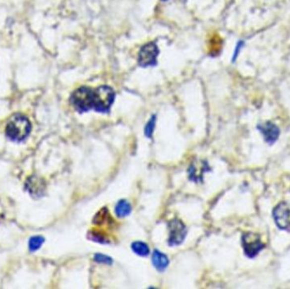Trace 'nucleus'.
I'll use <instances>...</instances> for the list:
<instances>
[{
    "label": "nucleus",
    "mask_w": 290,
    "mask_h": 289,
    "mask_svg": "<svg viewBox=\"0 0 290 289\" xmlns=\"http://www.w3.org/2000/svg\"><path fill=\"white\" fill-rule=\"evenodd\" d=\"M116 93L109 86H100L93 89L82 87L70 96V103L79 112L94 109L98 112H108L114 103Z\"/></svg>",
    "instance_id": "obj_1"
},
{
    "label": "nucleus",
    "mask_w": 290,
    "mask_h": 289,
    "mask_svg": "<svg viewBox=\"0 0 290 289\" xmlns=\"http://www.w3.org/2000/svg\"><path fill=\"white\" fill-rule=\"evenodd\" d=\"M153 265L158 271L163 272L169 265V260L166 254L160 251L155 250L152 255Z\"/></svg>",
    "instance_id": "obj_9"
},
{
    "label": "nucleus",
    "mask_w": 290,
    "mask_h": 289,
    "mask_svg": "<svg viewBox=\"0 0 290 289\" xmlns=\"http://www.w3.org/2000/svg\"><path fill=\"white\" fill-rule=\"evenodd\" d=\"M158 46L156 43L150 42L141 48L138 53V65L141 67H149L154 66L157 64V57H158Z\"/></svg>",
    "instance_id": "obj_3"
},
{
    "label": "nucleus",
    "mask_w": 290,
    "mask_h": 289,
    "mask_svg": "<svg viewBox=\"0 0 290 289\" xmlns=\"http://www.w3.org/2000/svg\"><path fill=\"white\" fill-rule=\"evenodd\" d=\"M273 216L279 229L290 231V204L282 202L278 204L273 210Z\"/></svg>",
    "instance_id": "obj_5"
},
{
    "label": "nucleus",
    "mask_w": 290,
    "mask_h": 289,
    "mask_svg": "<svg viewBox=\"0 0 290 289\" xmlns=\"http://www.w3.org/2000/svg\"><path fill=\"white\" fill-rule=\"evenodd\" d=\"M44 187V182L36 177H31L26 183L27 191L33 196L38 197L43 194Z\"/></svg>",
    "instance_id": "obj_8"
},
{
    "label": "nucleus",
    "mask_w": 290,
    "mask_h": 289,
    "mask_svg": "<svg viewBox=\"0 0 290 289\" xmlns=\"http://www.w3.org/2000/svg\"><path fill=\"white\" fill-rule=\"evenodd\" d=\"M94 260L96 262L102 263V264H107V265H111L112 263V258L107 256V255H104L101 254H96L94 255Z\"/></svg>",
    "instance_id": "obj_15"
},
{
    "label": "nucleus",
    "mask_w": 290,
    "mask_h": 289,
    "mask_svg": "<svg viewBox=\"0 0 290 289\" xmlns=\"http://www.w3.org/2000/svg\"><path fill=\"white\" fill-rule=\"evenodd\" d=\"M44 242V239L41 236L32 237L29 241V249L32 252L37 251L41 248Z\"/></svg>",
    "instance_id": "obj_13"
},
{
    "label": "nucleus",
    "mask_w": 290,
    "mask_h": 289,
    "mask_svg": "<svg viewBox=\"0 0 290 289\" xmlns=\"http://www.w3.org/2000/svg\"><path fill=\"white\" fill-rule=\"evenodd\" d=\"M132 250L139 256H147L150 254L149 246L143 242H134L132 244Z\"/></svg>",
    "instance_id": "obj_12"
},
{
    "label": "nucleus",
    "mask_w": 290,
    "mask_h": 289,
    "mask_svg": "<svg viewBox=\"0 0 290 289\" xmlns=\"http://www.w3.org/2000/svg\"><path fill=\"white\" fill-rule=\"evenodd\" d=\"M132 211V207L126 200H120L116 206V214L118 217H125L128 216Z\"/></svg>",
    "instance_id": "obj_10"
},
{
    "label": "nucleus",
    "mask_w": 290,
    "mask_h": 289,
    "mask_svg": "<svg viewBox=\"0 0 290 289\" xmlns=\"http://www.w3.org/2000/svg\"><path fill=\"white\" fill-rule=\"evenodd\" d=\"M257 128L263 135L265 141L269 144H273L279 139L280 130L273 122L267 121L262 124L258 125Z\"/></svg>",
    "instance_id": "obj_7"
},
{
    "label": "nucleus",
    "mask_w": 290,
    "mask_h": 289,
    "mask_svg": "<svg viewBox=\"0 0 290 289\" xmlns=\"http://www.w3.org/2000/svg\"><path fill=\"white\" fill-rule=\"evenodd\" d=\"M205 167H206V163L205 162H201L200 165H192L190 167V171H189L191 179L199 181L200 177L203 176V172L206 170Z\"/></svg>",
    "instance_id": "obj_11"
},
{
    "label": "nucleus",
    "mask_w": 290,
    "mask_h": 289,
    "mask_svg": "<svg viewBox=\"0 0 290 289\" xmlns=\"http://www.w3.org/2000/svg\"><path fill=\"white\" fill-rule=\"evenodd\" d=\"M161 1H167V0H161Z\"/></svg>",
    "instance_id": "obj_16"
},
{
    "label": "nucleus",
    "mask_w": 290,
    "mask_h": 289,
    "mask_svg": "<svg viewBox=\"0 0 290 289\" xmlns=\"http://www.w3.org/2000/svg\"><path fill=\"white\" fill-rule=\"evenodd\" d=\"M242 245L244 254L249 258L256 256L265 247V245L261 242L260 236L256 233H253L243 234L242 237Z\"/></svg>",
    "instance_id": "obj_4"
},
{
    "label": "nucleus",
    "mask_w": 290,
    "mask_h": 289,
    "mask_svg": "<svg viewBox=\"0 0 290 289\" xmlns=\"http://www.w3.org/2000/svg\"><path fill=\"white\" fill-rule=\"evenodd\" d=\"M32 129L29 120L24 115L16 114L9 119L6 125V136L12 141L21 142L27 139Z\"/></svg>",
    "instance_id": "obj_2"
},
{
    "label": "nucleus",
    "mask_w": 290,
    "mask_h": 289,
    "mask_svg": "<svg viewBox=\"0 0 290 289\" xmlns=\"http://www.w3.org/2000/svg\"><path fill=\"white\" fill-rule=\"evenodd\" d=\"M169 239L168 243L171 246L181 244L184 240L187 229L184 224L178 219H173L168 223Z\"/></svg>",
    "instance_id": "obj_6"
},
{
    "label": "nucleus",
    "mask_w": 290,
    "mask_h": 289,
    "mask_svg": "<svg viewBox=\"0 0 290 289\" xmlns=\"http://www.w3.org/2000/svg\"><path fill=\"white\" fill-rule=\"evenodd\" d=\"M156 116L153 115L152 117L150 118V121L147 123L144 128V133H145V136L147 138H151L152 137L153 132L155 129V126H156Z\"/></svg>",
    "instance_id": "obj_14"
}]
</instances>
